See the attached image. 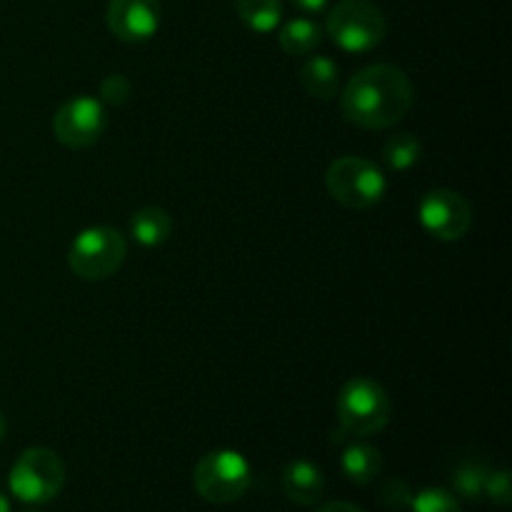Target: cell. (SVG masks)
Here are the masks:
<instances>
[{
  "label": "cell",
  "mask_w": 512,
  "mask_h": 512,
  "mask_svg": "<svg viewBox=\"0 0 512 512\" xmlns=\"http://www.w3.org/2000/svg\"><path fill=\"white\" fill-rule=\"evenodd\" d=\"M10 493L28 505H45L65 485V465L50 448H28L18 455L8 475Z\"/></svg>",
  "instance_id": "277c9868"
},
{
  "label": "cell",
  "mask_w": 512,
  "mask_h": 512,
  "mask_svg": "<svg viewBox=\"0 0 512 512\" xmlns=\"http://www.w3.org/2000/svg\"><path fill=\"white\" fill-rule=\"evenodd\" d=\"M278 40L280 48L288 55H308L323 43V30H320V25L315 20L295 18L283 25Z\"/></svg>",
  "instance_id": "9a60e30c"
},
{
  "label": "cell",
  "mask_w": 512,
  "mask_h": 512,
  "mask_svg": "<svg viewBox=\"0 0 512 512\" xmlns=\"http://www.w3.org/2000/svg\"><path fill=\"white\" fill-rule=\"evenodd\" d=\"M238 15L255 33H270L280 25L283 3L280 0H238Z\"/></svg>",
  "instance_id": "2e32d148"
},
{
  "label": "cell",
  "mask_w": 512,
  "mask_h": 512,
  "mask_svg": "<svg viewBox=\"0 0 512 512\" xmlns=\"http://www.w3.org/2000/svg\"><path fill=\"white\" fill-rule=\"evenodd\" d=\"M318 512H365V510H360L358 505L353 503H345V500H335V503H328L323 505V508H318Z\"/></svg>",
  "instance_id": "603a6c76"
},
{
  "label": "cell",
  "mask_w": 512,
  "mask_h": 512,
  "mask_svg": "<svg viewBox=\"0 0 512 512\" xmlns=\"http://www.w3.org/2000/svg\"><path fill=\"white\" fill-rule=\"evenodd\" d=\"M163 8L160 0H110L108 30L123 43H143L150 40L160 28Z\"/></svg>",
  "instance_id": "30bf717a"
},
{
  "label": "cell",
  "mask_w": 512,
  "mask_h": 512,
  "mask_svg": "<svg viewBox=\"0 0 512 512\" xmlns=\"http://www.w3.org/2000/svg\"><path fill=\"white\" fill-rule=\"evenodd\" d=\"M253 483L250 463L235 450H213L193 470L195 493L213 505H228L243 498Z\"/></svg>",
  "instance_id": "5b68a950"
},
{
  "label": "cell",
  "mask_w": 512,
  "mask_h": 512,
  "mask_svg": "<svg viewBox=\"0 0 512 512\" xmlns=\"http://www.w3.org/2000/svg\"><path fill=\"white\" fill-rule=\"evenodd\" d=\"M420 155H423V145H420V140L413 133L390 135L383 145L385 165L390 170H398V173L413 168L420 160Z\"/></svg>",
  "instance_id": "e0dca14e"
},
{
  "label": "cell",
  "mask_w": 512,
  "mask_h": 512,
  "mask_svg": "<svg viewBox=\"0 0 512 512\" xmlns=\"http://www.w3.org/2000/svg\"><path fill=\"white\" fill-rule=\"evenodd\" d=\"M420 223L433 238L460 240L473 225V210L460 193L438 188L430 190L420 203Z\"/></svg>",
  "instance_id": "9c48e42d"
},
{
  "label": "cell",
  "mask_w": 512,
  "mask_h": 512,
  "mask_svg": "<svg viewBox=\"0 0 512 512\" xmlns=\"http://www.w3.org/2000/svg\"><path fill=\"white\" fill-rule=\"evenodd\" d=\"M393 405L378 380L350 378L338 393L340 428L355 438L380 433L390 423Z\"/></svg>",
  "instance_id": "3957f363"
},
{
  "label": "cell",
  "mask_w": 512,
  "mask_h": 512,
  "mask_svg": "<svg viewBox=\"0 0 512 512\" xmlns=\"http://www.w3.org/2000/svg\"><path fill=\"white\" fill-rule=\"evenodd\" d=\"M5 430H8V420H5L3 410H0V443H3V438H5Z\"/></svg>",
  "instance_id": "484cf974"
},
{
  "label": "cell",
  "mask_w": 512,
  "mask_h": 512,
  "mask_svg": "<svg viewBox=\"0 0 512 512\" xmlns=\"http://www.w3.org/2000/svg\"><path fill=\"white\" fill-rule=\"evenodd\" d=\"M130 235L143 248H158V245L168 243V238L173 235V218L168 215V210L158 208V205L140 208L130 218Z\"/></svg>",
  "instance_id": "4fadbf2b"
},
{
  "label": "cell",
  "mask_w": 512,
  "mask_h": 512,
  "mask_svg": "<svg viewBox=\"0 0 512 512\" xmlns=\"http://www.w3.org/2000/svg\"><path fill=\"white\" fill-rule=\"evenodd\" d=\"M108 128V113L98 98L78 95L65 100L53 115V135L60 145L70 150L90 148Z\"/></svg>",
  "instance_id": "ba28073f"
},
{
  "label": "cell",
  "mask_w": 512,
  "mask_h": 512,
  "mask_svg": "<svg viewBox=\"0 0 512 512\" xmlns=\"http://www.w3.org/2000/svg\"><path fill=\"white\" fill-rule=\"evenodd\" d=\"M410 512H463L458 498L445 488H425L410 500Z\"/></svg>",
  "instance_id": "ac0fdd59"
},
{
  "label": "cell",
  "mask_w": 512,
  "mask_h": 512,
  "mask_svg": "<svg viewBox=\"0 0 512 512\" xmlns=\"http://www.w3.org/2000/svg\"><path fill=\"white\" fill-rule=\"evenodd\" d=\"M128 255V243L120 230L110 225H93L75 235L68 250V265L78 278L105 280L115 275Z\"/></svg>",
  "instance_id": "52a82bcc"
},
{
  "label": "cell",
  "mask_w": 512,
  "mask_h": 512,
  "mask_svg": "<svg viewBox=\"0 0 512 512\" xmlns=\"http://www.w3.org/2000/svg\"><path fill=\"white\" fill-rule=\"evenodd\" d=\"M100 95H103L105 103L110 105H125L130 100V95H133V85H130V80L125 78V75H108V78L100 83Z\"/></svg>",
  "instance_id": "ffe728a7"
},
{
  "label": "cell",
  "mask_w": 512,
  "mask_h": 512,
  "mask_svg": "<svg viewBox=\"0 0 512 512\" xmlns=\"http://www.w3.org/2000/svg\"><path fill=\"white\" fill-rule=\"evenodd\" d=\"M413 108V83L398 65L378 63L358 70L345 83L340 110L345 120L365 130H385Z\"/></svg>",
  "instance_id": "6da1fadb"
},
{
  "label": "cell",
  "mask_w": 512,
  "mask_h": 512,
  "mask_svg": "<svg viewBox=\"0 0 512 512\" xmlns=\"http://www.w3.org/2000/svg\"><path fill=\"white\" fill-rule=\"evenodd\" d=\"M410 500H413V493H410V488L403 483V480L393 478L380 488V503H383L385 508H395V510L408 508Z\"/></svg>",
  "instance_id": "7402d4cb"
},
{
  "label": "cell",
  "mask_w": 512,
  "mask_h": 512,
  "mask_svg": "<svg viewBox=\"0 0 512 512\" xmlns=\"http://www.w3.org/2000/svg\"><path fill=\"white\" fill-rule=\"evenodd\" d=\"M325 30L338 48L348 53H368L383 43L388 23L370 0H340L328 13Z\"/></svg>",
  "instance_id": "8992f818"
},
{
  "label": "cell",
  "mask_w": 512,
  "mask_h": 512,
  "mask_svg": "<svg viewBox=\"0 0 512 512\" xmlns=\"http://www.w3.org/2000/svg\"><path fill=\"white\" fill-rule=\"evenodd\" d=\"M295 5H298L300 10H305V13H320V10H325V5L330 3V0H293Z\"/></svg>",
  "instance_id": "cb8c5ba5"
},
{
  "label": "cell",
  "mask_w": 512,
  "mask_h": 512,
  "mask_svg": "<svg viewBox=\"0 0 512 512\" xmlns=\"http://www.w3.org/2000/svg\"><path fill=\"white\" fill-rule=\"evenodd\" d=\"M325 188L343 208L368 210L383 200L388 180L373 160L360 158V155H343L330 163L325 173Z\"/></svg>",
  "instance_id": "7a4b0ae2"
},
{
  "label": "cell",
  "mask_w": 512,
  "mask_h": 512,
  "mask_svg": "<svg viewBox=\"0 0 512 512\" xmlns=\"http://www.w3.org/2000/svg\"><path fill=\"white\" fill-rule=\"evenodd\" d=\"M493 503H498L500 508H508L512 500V488H510V473L508 470H498V473H488L485 480V493Z\"/></svg>",
  "instance_id": "44dd1931"
},
{
  "label": "cell",
  "mask_w": 512,
  "mask_h": 512,
  "mask_svg": "<svg viewBox=\"0 0 512 512\" xmlns=\"http://www.w3.org/2000/svg\"><path fill=\"white\" fill-rule=\"evenodd\" d=\"M340 468H343V475L350 483L360 485V488H368L383 473V455H380V450L375 445L350 443L343 450Z\"/></svg>",
  "instance_id": "7c38bea8"
},
{
  "label": "cell",
  "mask_w": 512,
  "mask_h": 512,
  "mask_svg": "<svg viewBox=\"0 0 512 512\" xmlns=\"http://www.w3.org/2000/svg\"><path fill=\"white\" fill-rule=\"evenodd\" d=\"M283 490L293 503L313 508L323 500L325 475L310 460H293L283 468Z\"/></svg>",
  "instance_id": "8fae6325"
},
{
  "label": "cell",
  "mask_w": 512,
  "mask_h": 512,
  "mask_svg": "<svg viewBox=\"0 0 512 512\" xmlns=\"http://www.w3.org/2000/svg\"><path fill=\"white\" fill-rule=\"evenodd\" d=\"M485 480H488V470L480 463H463L453 473V488L458 490L463 498L478 500L485 493Z\"/></svg>",
  "instance_id": "d6986e66"
},
{
  "label": "cell",
  "mask_w": 512,
  "mask_h": 512,
  "mask_svg": "<svg viewBox=\"0 0 512 512\" xmlns=\"http://www.w3.org/2000/svg\"><path fill=\"white\" fill-rule=\"evenodd\" d=\"M338 83V65L330 58H325V55H315V58L305 60V65L300 68V85L305 88V93L318 100L335 98L338 95Z\"/></svg>",
  "instance_id": "5bb4252c"
},
{
  "label": "cell",
  "mask_w": 512,
  "mask_h": 512,
  "mask_svg": "<svg viewBox=\"0 0 512 512\" xmlns=\"http://www.w3.org/2000/svg\"><path fill=\"white\" fill-rule=\"evenodd\" d=\"M0 512H10V500L3 490H0Z\"/></svg>",
  "instance_id": "d4e9b609"
}]
</instances>
